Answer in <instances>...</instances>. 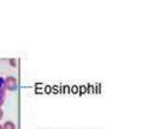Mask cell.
<instances>
[{"instance_id":"6da1fadb","label":"cell","mask_w":153,"mask_h":129,"mask_svg":"<svg viewBox=\"0 0 153 129\" xmlns=\"http://www.w3.org/2000/svg\"><path fill=\"white\" fill-rule=\"evenodd\" d=\"M5 87L9 90H15L17 86V80L14 77H8L5 80Z\"/></svg>"},{"instance_id":"7a4b0ae2","label":"cell","mask_w":153,"mask_h":129,"mask_svg":"<svg viewBox=\"0 0 153 129\" xmlns=\"http://www.w3.org/2000/svg\"><path fill=\"white\" fill-rule=\"evenodd\" d=\"M5 95V84L2 78L0 77V106L4 102V98Z\"/></svg>"},{"instance_id":"3957f363","label":"cell","mask_w":153,"mask_h":129,"mask_svg":"<svg viewBox=\"0 0 153 129\" xmlns=\"http://www.w3.org/2000/svg\"><path fill=\"white\" fill-rule=\"evenodd\" d=\"M3 129H16L15 125L11 121H7L3 125Z\"/></svg>"},{"instance_id":"277c9868","label":"cell","mask_w":153,"mask_h":129,"mask_svg":"<svg viewBox=\"0 0 153 129\" xmlns=\"http://www.w3.org/2000/svg\"><path fill=\"white\" fill-rule=\"evenodd\" d=\"M2 117H3V111L1 110V108H0V120L2 118Z\"/></svg>"},{"instance_id":"5b68a950","label":"cell","mask_w":153,"mask_h":129,"mask_svg":"<svg viewBox=\"0 0 153 129\" xmlns=\"http://www.w3.org/2000/svg\"><path fill=\"white\" fill-rule=\"evenodd\" d=\"M0 129H3V127H2V125H1V124H0Z\"/></svg>"}]
</instances>
